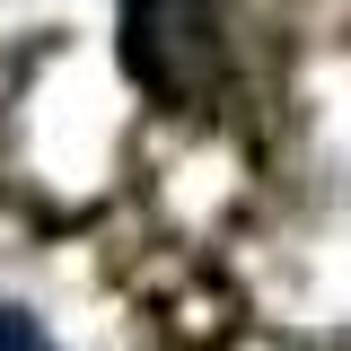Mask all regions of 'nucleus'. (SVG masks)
I'll use <instances>...</instances> for the list:
<instances>
[{
  "label": "nucleus",
  "mask_w": 351,
  "mask_h": 351,
  "mask_svg": "<svg viewBox=\"0 0 351 351\" xmlns=\"http://www.w3.org/2000/svg\"><path fill=\"white\" fill-rule=\"evenodd\" d=\"M0 351H53V334H44L27 307H9V299H0Z\"/></svg>",
  "instance_id": "f03ea898"
},
{
  "label": "nucleus",
  "mask_w": 351,
  "mask_h": 351,
  "mask_svg": "<svg viewBox=\"0 0 351 351\" xmlns=\"http://www.w3.org/2000/svg\"><path fill=\"white\" fill-rule=\"evenodd\" d=\"M202 53H211V18L202 0H123V71L149 97L184 106L202 80Z\"/></svg>",
  "instance_id": "f257e3e1"
}]
</instances>
